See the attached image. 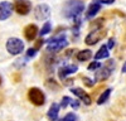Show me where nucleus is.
<instances>
[{
    "label": "nucleus",
    "mask_w": 126,
    "mask_h": 121,
    "mask_svg": "<svg viewBox=\"0 0 126 121\" xmlns=\"http://www.w3.org/2000/svg\"><path fill=\"white\" fill-rule=\"evenodd\" d=\"M122 73H126V62H125L124 66H122Z\"/></svg>",
    "instance_id": "obj_30"
},
{
    "label": "nucleus",
    "mask_w": 126,
    "mask_h": 121,
    "mask_svg": "<svg viewBox=\"0 0 126 121\" xmlns=\"http://www.w3.org/2000/svg\"><path fill=\"white\" fill-rule=\"evenodd\" d=\"M69 102H71V98H69L68 96H63V98H62V101H61V104H59L61 108H66L67 105H68Z\"/></svg>",
    "instance_id": "obj_22"
},
{
    "label": "nucleus",
    "mask_w": 126,
    "mask_h": 121,
    "mask_svg": "<svg viewBox=\"0 0 126 121\" xmlns=\"http://www.w3.org/2000/svg\"><path fill=\"white\" fill-rule=\"evenodd\" d=\"M115 3V0H101V4H107V5H110V4H113Z\"/></svg>",
    "instance_id": "obj_29"
},
{
    "label": "nucleus",
    "mask_w": 126,
    "mask_h": 121,
    "mask_svg": "<svg viewBox=\"0 0 126 121\" xmlns=\"http://www.w3.org/2000/svg\"><path fill=\"white\" fill-rule=\"evenodd\" d=\"M57 121H77V115L73 112H68L64 117H62L61 120H57Z\"/></svg>",
    "instance_id": "obj_19"
},
{
    "label": "nucleus",
    "mask_w": 126,
    "mask_h": 121,
    "mask_svg": "<svg viewBox=\"0 0 126 121\" xmlns=\"http://www.w3.org/2000/svg\"><path fill=\"white\" fill-rule=\"evenodd\" d=\"M46 85H47V86H50L52 88L54 87V90H57V88H58V83L56 82V81H54L53 78H49V79L47 81V83H46Z\"/></svg>",
    "instance_id": "obj_25"
},
{
    "label": "nucleus",
    "mask_w": 126,
    "mask_h": 121,
    "mask_svg": "<svg viewBox=\"0 0 126 121\" xmlns=\"http://www.w3.org/2000/svg\"><path fill=\"white\" fill-rule=\"evenodd\" d=\"M82 82H83V85H86L87 87H93V85H94V81L92 78L87 77V76H82Z\"/></svg>",
    "instance_id": "obj_20"
},
{
    "label": "nucleus",
    "mask_w": 126,
    "mask_h": 121,
    "mask_svg": "<svg viewBox=\"0 0 126 121\" xmlns=\"http://www.w3.org/2000/svg\"><path fill=\"white\" fill-rule=\"evenodd\" d=\"M14 5L10 1H1L0 3V20H6L12 16Z\"/></svg>",
    "instance_id": "obj_10"
},
{
    "label": "nucleus",
    "mask_w": 126,
    "mask_h": 121,
    "mask_svg": "<svg viewBox=\"0 0 126 121\" xmlns=\"http://www.w3.org/2000/svg\"><path fill=\"white\" fill-rule=\"evenodd\" d=\"M115 47V38H110L109 39V43H107V48L109 49H112Z\"/></svg>",
    "instance_id": "obj_28"
},
{
    "label": "nucleus",
    "mask_w": 126,
    "mask_h": 121,
    "mask_svg": "<svg viewBox=\"0 0 126 121\" xmlns=\"http://www.w3.org/2000/svg\"><path fill=\"white\" fill-rule=\"evenodd\" d=\"M59 110H61L59 104L53 102V104L50 105V107H49V110H48V112H47V116H48L49 121H57V120H58Z\"/></svg>",
    "instance_id": "obj_14"
},
{
    "label": "nucleus",
    "mask_w": 126,
    "mask_h": 121,
    "mask_svg": "<svg viewBox=\"0 0 126 121\" xmlns=\"http://www.w3.org/2000/svg\"><path fill=\"white\" fill-rule=\"evenodd\" d=\"M76 58L79 60V62H87L88 59L92 58V50L91 49H83V50H79L77 53Z\"/></svg>",
    "instance_id": "obj_16"
},
{
    "label": "nucleus",
    "mask_w": 126,
    "mask_h": 121,
    "mask_svg": "<svg viewBox=\"0 0 126 121\" xmlns=\"http://www.w3.org/2000/svg\"><path fill=\"white\" fill-rule=\"evenodd\" d=\"M83 9H85V3L82 0H67L63 5V15L67 19H76L81 16Z\"/></svg>",
    "instance_id": "obj_1"
},
{
    "label": "nucleus",
    "mask_w": 126,
    "mask_h": 121,
    "mask_svg": "<svg viewBox=\"0 0 126 121\" xmlns=\"http://www.w3.org/2000/svg\"><path fill=\"white\" fill-rule=\"evenodd\" d=\"M105 67L109 68V69L111 71V72H112V71L115 69V62H113V59H109L107 62L105 63Z\"/></svg>",
    "instance_id": "obj_24"
},
{
    "label": "nucleus",
    "mask_w": 126,
    "mask_h": 121,
    "mask_svg": "<svg viewBox=\"0 0 126 121\" xmlns=\"http://www.w3.org/2000/svg\"><path fill=\"white\" fill-rule=\"evenodd\" d=\"M14 9L15 12L20 15H27L32 10V4L29 0H15L14 3Z\"/></svg>",
    "instance_id": "obj_7"
},
{
    "label": "nucleus",
    "mask_w": 126,
    "mask_h": 121,
    "mask_svg": "<svg viewBox=\"0 0 126 121\" xmlns=\"http://www.w3.org/2000/svg\"><path fill=\"white\" fill-rule=\"evenodd\" d=\"M28 98L35 106H43L46 104V95L38 87H32L28 91Z\"/></svg>",
    "instance_id": "obj_4"
},
{
    "label": "nucleus",
    "mask_w": 126,
    "mask_h": 121,
    "mask_svg": "<svg viewBox=\"0 0 126 121\" xmlns=\"http://www.w3.org/2000/svg\"><path fill=\"white\" fill-rule=\"evenodd\" d=\"M111 92H112L111 88H106V90H105L100 95V97L97 98V105H103L105 102H107L110 96H111Z\"/></svg>",
    "instance_id": "obj_17"
},
{
    "label": "nucleus",
    "mask_w": 126,
    "mask_h": 121,
    "mask_svg": "<svg viewBox=\"0 0 126 121\" xmlns=\"http://www.w3.org/2000/svg\"><path fill=\"white\" fill-rule=\"evenodd\" d=\"M69 105H71L72 108H78V107H79V102H78L77 100H71Z\"/></svg>",
    "instance_id": "obj_26"
},
{
    "label": "nucleus",
    "mask_w": 126,
    "mask_h": 121,
    "mask_svg": "<svg viewBox=\"0 0 126 121\" xmlns=\"http://www.w3.org/2000/svg\"><path fill=\"white\" fill-rule=\"evenodd\" d=\"M68 45V42L66 39V35L62 34V35H57L54 38L49 39L48 45H47V50L49 53H57L59 50H62L63 48H66Z\"/></svg>",
    "instance_id": "obj_2"
},
{
    "label": "nucleus",
    "mask_w": 126,
    "mask_h": 121,
    "mask_svg": "<svg viewBox=\"0 0 126 121\" xmlns=\"http://www.w3.org/2000/svg\"><path fill=\"white\" fill-rule=\"evenodd\" d=\"M34 16L38 20H47L50 16V8L48 4H39L34 8Z\"/></svg>",
    "instance_id": "obj_6"
},
{
    "label": "nucleus",
    "mask_w": 126,
    "mask_h": 121,
    "mask_svg": "<svg viewBox=\"0 0 126 121\" xmlns=\"http://www.w3.org/2000/svg\"><path fill=\"white\" fill-rule=\"evenodd\" d=\"M43 43H44V39H43V38L38 39L37 42H35V45H34V48H35V49H39L42 45H43Z\"/></svg>",
    "instance_id": "obj_27"
},
{
    "label": "nucleus",
    "mask_w": 126,
    "mask_h": 121,
    "mask_svg": "<svg viewBox=\"0 0 126 121\" xmlns=\"http://www.w3.org/2000/svg\"><path fill=\"white\" fill-rule=\"evenodd\" d=\"M100 10H101V0H92V3L90 4L87 12H86V18L92 19Z\"/></svg>",
    "instance_id": "obj_11"
},
{
    "label": "nucleus",
    "mask_w": 126,
    "mask_h": 121,
    "mask_svg": "<svg viewBox=\"0 0 126 121\" xmlns=\"http://www.w3.org/2000/svg\"><path fill=\"white\" fill-rule=\"evenodd\" d=\"M105 34H106V32L103 30V28H100V29H93L91 33L87 34V37L85 38V43L87 45H94L97 42H100V40L105 37Z\"/></svg>",
    "instance_id": "obj_5"
},
{
    "label": "nucleus",
    "mask_w": 126,
    "mask_h": 121,
    "mask_svg": "<svg viewBox=\"0 0 126 121\" xmlns=\"http://www.w3.org/2000/svg\"><path fill=\"white\" fill-rule=\"evenodd\" d=\"M6 50L12 56H18L20 53H23L24 50V42L22 39H19L16 37L9 38L6 42Z\"/></svg>",
    "instance_id": "obj_3"
},
{
    "label": "nucleus",
    "mask_w": 126,
    "mask_h": 121,
    "mask_svg": "<svg viewBox=\"0 0 126 121\" xmlns=\"http://www.w3.org/2000/svg\"><path fill=\"white\" fill-rule=\"evenodd\" d=\"M100 67H101V63L98 62V60H93V62H91V63L88 64L87 69H88V71H97Z\"/></svg>",
    "instance_id": "obj_21"
},
{
    "label": "nucleus",
    "mask_w": 126,
    "mask_h": 121,
    "mask_svg": "<svg viewBox=\"0 0 126 121\" xmlns=\"http://www.w3.org/2000/svg\"><path fill=\"white\" fill-rule=\"evenodd\" d=\"M37 52H38V49H35L34 47L33 48H29L27 50V58H33L37 56Z\"/></svg>",
    "instance_id": "obj_23"
},
{
    "label": "nucleus",
    "mask_w": 126,
    "mask_h": 121,
    "mask_svg": "<svg viewBox=\"0 0 126 121\" xmlns=\"http://www.w3.org/2000/svg\"><path fill=\"white\" fill-rule=\"evenodd\" d=\"M110 57V49L107 45H101L98 50L94 54V60H101V59H107Z\"/></svg>",
    "instance_id": "obj_15"
},
{
    "label": "nucleus",
    "mask_w": 126,
    "mask_h": 121,
    "mask_svg": "<svg viewBox=\"0 0 126 121\" xmlns=\"http://www.w3.org/2000/svg\"><path fill=\"white\" fill-rule=\"evenodd\" d=\"M71 93H73V95H75V96H77L81 101H82V102L83 104H85V105H91L92 104V100H91V96L86 92V91L85 90H83V88H81V87H72L71 90Z\"/></svg>",
    "instance_id": "obj_8"
},
{
    "label": "nucleus",
    "mask_w": 126,
    "mask_h": 121,
    "mask_svg": "<svg viewBox=\"0 0 126 121\" xmlns=\"http://www.w3.org/2000/svg\"><path fill=\"white\" fill-rule=\"evenodd\" d=\"M38 35V27L35 24H29L24 29V37L28 40H34L35 37Z\"/></svg>",
    "instance_id": "obj_13"
},
{
    "label": "nucleus",
    "mask_w": 126,
    "mask_h": 121,
    "mask_svg": "<svg viewBox=\"0 0 126 121\" xmlns=\"http://www.w3.org/2000/svg\"><path fill=\"white\" fill-rule=\"evenodd\" d=\"M0 86H1V76H0Z\"/></svg>",
    "instance_id": "obj_31"
},
{
    "label": "nucleus",
    "mask_w": 126,
    "mask_h": 121,
    "mask_svg": "<svg viewBox=\"0 0 126 121\" xmlns=\"http://www.w3.org/2000/svg\"><path fill=\"white\" fill-rule=\"evenodd\" d=\"M110 76H111V71L109 68H106L105 66H101L96 71V76H94V78H96L97 82H102V81H106Z\"/></svg>",
    "instance_id": "obj_12"
},
{
    "label": "nucleus",
    "mask_w": 126,
    "mask_h": 121,
    "mask_svg": "<svg viewBox=\"0 0 126 121\" xmlns=\"http://www.w3.org/2000/svg\"><path fill=\"white\" fill-rule=\"evenodd\" d=\"M52 30V24H50V22H46L44 23V25L42 27V29H40V32H39V34L43 37V35H46V34H48L49 32Z\"/></svg>",
    "instance_id": "obj_18"
},
{
    "label": "nucleus",
    "mask_w": 126,
    "mask_h": 121,
    "mask_svg": "<svg viewBox=\"0 0 126 121\" xmlns=\"http://www.w3.org/2000/svg\"><path fill=\"white\" fill-rule=\"evenodd\" d=\"M77 71H78V67H77L76 64L62 66V67H59V69H58V77H59V79L63 82L64 79H67V77H68L69 75L76 73Z\"/></svg>",
    "instance_id": "obj_9"
}]
</instances>
